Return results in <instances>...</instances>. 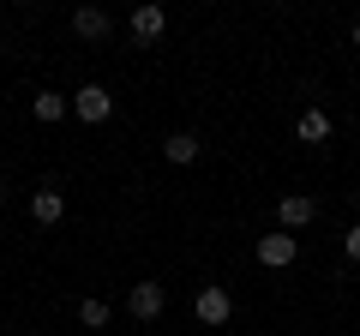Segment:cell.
<instances>
[{
  "label": "cell",
  "instance_id": "cell-2",
  "mask_svg": "<svg viewBox=\"0 0 360 336\" xmlns=\"http://www.w3.org/2000/svg\"><path fill=\"white\" fill-rule=\"evenodd\" d=\"M193 312H198V324L222 330V324L234 318V295H229V288H217V283H205V288L193 295Z\"/></svg>",
  "mask_w": 360,
  "mask_h": 336
},
{
  "label": "cell",
  "instance_id": "cell-10",
  "mask_svg": "<svg viewBox=\"0 0 360 336\" xmlns=\"http://www.w3.org/2000/svg\"><path fill=\"white\" fill-rule=\"evenodd\" d=\"M198 150H205V144H198V132H168V138H162V156H168V162H180V168L198 162Z\"/></svg>",
  "mask_w": 360,
  "mask_h": 336
},
{
  "label": "cell",
  "instance_id": "cell-13",
  "mask_svg": "<svg viewBox=\"0 0 360 336\" xmlns=\"http://www.w3.org/2000/svg\"><path fill=\"white\" fill-rule=\"evenodd\" d=\"M348 259L360 264V217H354V228H348Z\"/></svg>",
  "mask_w": 360,
  "mask_h": 336
},
{
  "label": "cell",
  "instance_id": "cell-14",
  "mask_svg": "<svg viewBox=\"0 0 360 336\" xmlns=\"http://www.w3.org/2000/svg\"><path fill=\"white\" fill-rule=\"evenodd\" d=\"M354 49H360V25H354Z\"/></svg>",
  "mask_w": 360,
  "mask_h": 336
},
{
  "label": "cell",
  "instance_id": "cell-4",
  "mask_svg": "<svg viewBox=\"0 0 360 336\" xmlns=\"http://www.w3.org/2000/svg\"><path fill=\"white\" fill-rule=\"evenodd\" d=\"M162 306H168V288H162V283H132V295H127V312H132L139 324L162 318Z\"/></svg>",
  "mask_w": 360,
  "mask_h": 336
},
{
  "label": "cell",
  "instance_id": "cell-1",
  "mask_svg": "<svg viewBox=\"0 0 360 336\" xmlns=\"http://www.w3.org/2000/svg\"><path fill=\"white\" fill-rule=\"evenodd\" d=\"M252 259L264 264V271H288V264L300 259V234H288V228L258 234V240H252Z\"/></svg>",
  "mask_w": 360,
  "mask_h": 336
},
{
  "label": "cell",
  "instance_id": "cell-12",
  "mask_svg": "<svg viewBox=\"0 0 360 336\" xmlns=\"http://www.w3.org/2000/svg\"><path fill=\"white\" fill-rule=\"evenodd\" d=\"M78 324H84V330H103L108 324V300H96V295L78 300Z\"/></svg>",
  "mask_w": 360,
  "mask_h": 336
},
{
  "label": "cell",
  "instance_id": "cell-3",
  "mask_svg": "<svg viewBox=\"0 0 360 336\" xmlns=\"http://www.w3.org/2000/svg\"><path fill=\"white\" fill-rule=\"evenodd\" d=\"M72 115L90 120V127H103V120L115 115V96H108L103 84H78V91H72Z\"/></svg>",
  "mask_w": 360,
  "mask_h": 336
},
{
  "label": "cell",
  "instance_id": "cell-11",
  "mask_svg": "<svg viewBox=\"0 0 360 336\" xmlns=\"http://www.w3.org/2000/svg\"><path fill=\"white\" fill-rule=\"evenodd\" d=\"M66 108H72V96H60V91H37V96H30V115H37L42 127H54Z\"/></svg>",
  "mask_w": 360,
  "mask_h": 336
},
{
  "label": "cell",
  "instance_id": "cell-7",
  "mask_svg": "<svg viewBox=\"0 0 360 336\" xmlns=\"http://www.w3.org/2000/svg\"><path fill=\"white\" fill-rule=\"evenodd\" d=\"M72 30H78L84 42H108V37H115V18H108L103 6H78V13H72Z\"/></svg>",
  "mask_w": 360,
  "mask_h": 336
},
{
  "label": "cell",
  "instance_id": "cell-15",
  "mask_svg": "<svg viewBox=\"0 0 360 336\" xmlns=\"http://www.w3.org/2000/svg\"><path fill=\"white\" fill-rule=\"evenodd\" d=\"M0 198H6V193H0Z\"/></svg>",
  "mask_w": 360,
  "mask_h": 336
},
{
  "label": "cell",
  "instance_id": "cell-5",
  "mask_svg": "<svg viewBox=\"0 0 360 336\" xmlns=\"http://www.w3.org/2000/svg\"><path fill=\"white\" fill-rule=\"evenodd\" d=\"M60 217H66V193L60 186H37V193H30V222H37V228H54Z\"/></svg>",
  "mask_w": 360,
  "mask_h": 336
},
{
  "label": "cell",
  "instance_id": "cell-6",
  "mask_svg": "<svg viewBox=\"0 0 360 336\" xmlns=\"http://www.w3.org/2000/svg\"><path fill=\"white\" fill-rule=\"evenodd\" d=\"M312 217H319V205H312L307 193H288V198H276V222H283L288 234H300Z\"/></svg>",
  "mask_w": 360,
  "mask_h": 336
},
{
  "label": "cell",
  "instance_id": "cell-8",
  "mask_svg": "<svg viewBox=\"0 0 360 336\" xmlns=\"http://www.w3.org/2000/svg\"><path fill=\"white\" fill-rule=\"evenodd\" d=\"M162 30H168V13H162V6H139V13H132V42L150 49V42H162Z\"/></svg>",
  "mask_w": 360,
  "mask_h": 336
},
{
  "label": "cell",
  "instance_id": "cell-9",
  "mask_svg": "<svg viewBox=\"0 0 360 336\" xmlns=\"http://www.w3.org/2000/svg\"><path fill=\"white\" fill-rule=\"evenodd\" d=\"M330 115H324V108H300V120H295V138L300 144H324V138H330Z\"/></svg>",
  "mask_w": 360,
  "mask_h": 336
}]
</instances>
